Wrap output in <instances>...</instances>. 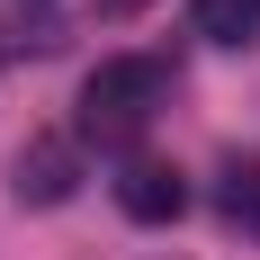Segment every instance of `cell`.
<instances>
[{
  "instance_id": "obj_1",
  "label": "cell",
  "mask_w": 260,
  "mask_h": 260,
  "mask_svg": "<svg viewBox=\"0 0 260 260\" xmlns=\"http://www.w3.org/2000/svg\"><path fill=\"white\" fill-rule=\"evenodd\" d=\"M153 108H161V63H144V54H108L81 81V135L90 144H135Z\"/></svg>"
},
{
  "instance_id": "obj_2",
  "label": "cell",
  "mask_w": 260,
  "mask_h": 260,
  "mask_svg": "<svg viewBox=\"0 0 260 260\" xmlns=\"http://www.w3.org/2000/svg\"><path fill=\"white\" fill-rule=\"evenodd\" d=\"M9 188H18V207H63L81 188V144L72 135H27L18 161H9Z\"/></svg>"
},
{
  "instance_id": "obj_3",
  "label": "cell",
  "mask_w": 260,
  "mask_h": 260,
  "mask_svg": "<svg viewBox=\"0 0 260 260\" xmlns=\"http://www.w3.org/2000/svg\"><path fill=\"white\" fill-rule=\"evenodd\" d=\"M117 207H126L135 224H180V215H188V180L171 171V161H126Z\"/></svg>"
},
{
  "instance_id": "obj_4",
  "label": "cell",
  "mask_w": 260,
  "mask_h": 260,
  "mask_svg": "<svg viewBox=\"0 0 260 260\" xmlns=\"http://www.w3.org/2000/svg\"><path fill=\"white\" fill-rule=\"evenodd\" d=\"M198 36H215V45H251V36H260V0H198Z\"/></svg>"
},
{
  "instance_id": "obj_5",
  "label": "cell",
  "mask_w": 260,
  "mask_h": 260,
  "mask_svg": "<svg viewBox=\"0 0 260 260\" xmlns=\"http://www.w3.org/2000/svg\"><path fill=\"white\" fill-rule=\"evenodd\" d=\"M224 215L242 234H260V153H234L224 161Z\"/></svg>"
},
{
  "instance_id": "obj_6",
  "label": "cell",
  "mask_w": 260,
  "mask_h": 260,
  "mask_svg": "<svg viewBox=\"0 0 260 260\" xmlns=\"http://www.w3.org/2000/svg\"><path fill=\"white\" fill-rule=\"evenodd\" d=\"M90 9H99V18H135L144 0H90Z\"/></svg>"
}]
</instances>
